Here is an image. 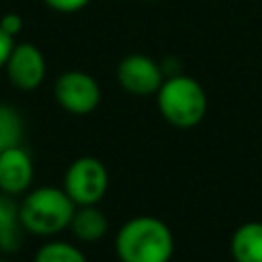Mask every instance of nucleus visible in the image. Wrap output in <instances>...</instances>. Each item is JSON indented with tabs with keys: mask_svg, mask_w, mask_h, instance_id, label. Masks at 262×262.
Segmentation results:
<instances>
[{
	"mask_svg": "<svg viewBox=\"0 0 262 262\" xmlns=\"http://www.w3.org/2000/svg\"><path fill=\"white\" fill-rule=\"evenodd\" d=\"M33 262H88V260L78 246L70 242L53 239V242L43 244L37 250Z\"/></svg>",
	"mask_w": 262,
	"mask_h": 262,
	"instance_id": "13",
	"label": "nucleus"
},
{
	"mask_svg": "<svg viewBox=\"0 0 262 262\" xmlns=\"http://www.w3.org/2000/svg\"><path fill=\"white\" fill-rule=\"evenodd\" d=\"M6 76L18 90H35L41 86L47 74V63L41 49L33 43H14L6 59Z\"/></svg>",
	"mask_w": 262,
	"mask_h": 262,
	"instance_id": "7",
	"label": "nucleus"
},
{
	"mask_svg": "<svg viewBox=\"0 0 262 262\" xmlns=\"http://www.w3.org/2000/svg\"><path fill=\"white\" fill-rule=\"evenodd\" d=\"M90 0H45V4L57 12H78L88 6Z\"/></svg>",
	"mask_w": 262,
	"mask_h": 262,
	"instance_id": "14",
	"label": "nucleus"
},
{
	"mask_svg": "<svg viewBox=\"0 0 262 262\" xmlns=\"http://www.w3.org/2000/svg\"><path fill=\"white\" fill-rule=\"evenodd\" d=\"M12 47H14V37L4 33L2 27H0V68L6 66V59H8L10 51H12Z\"/></svg>",
	"mask_w": 262,
	"mask_h": 262,
	"instance_id": "16",
	"label": "nucleus"
},
{
	"mask_svg": "<svg viewBox=\"0 0 262 262\" xmlns=\"http://www.w3.org/2000/svg\"><path fill=\"white\" fill-rule=\"evenodd\" d=\"M33 158L23 145L0 151V192L10 196L25 194L33 184Z\"/></svg>",
	"mask_w": 262,
	"mask_h": 262,
	"instance_id": "8",
	"label": "nucleus"
},
{
	"mask_svg": "<svg viewBox=\"0 0 262 262\" xmlns=\"http://www.w3.org/2000/svg\"><path fill=\"white\" fill-rule=\"evenodd\" d=\"M233 262H262V221L242 223L229 239Z\"/></svg>",
	"mask_w": 262,
	"mask_h": 262,
	"instance_id": "9",
	"label": "nucleus"
},
{
	"mask_svg": "<svg viewBox=\"0 0 262 262\" xmlns=\"http://www.w3.org/2000/svg\"><path fill=\"white\" fill-rule=\"evenodd\" d=\"M0 27H2V31L8 33L10 37H16V35L20 33V29H23V18H20L16 12H8V14H4V16L0 18Z\"/></svg>",
	"mask_w": 262,
	"mask_h": 262,
	"instance_id": "15",
	"label": "nucleus"
},
{
	"mask_svg": "<svg viewBox=\"0 0 262 262\" xmlns=\"http://www.w3.org/2000/svg\"><path fill=\"white\" fill-rule=\"evenodd\" d=\"M23 231L16 201L10 194L0 192V252L14 254L20 248Z\"/></svg>",
	"mask_w": 262,
	"mask_h": 262,
	"instance_id": "10",
	"label": "nucleus"
},
{
	"mask_svg": "<svg viewBox=\"0 0 262 262\" xmlns=\"http://www.w3.org/2000/svg\"><path fill=\"white\" fill-rule=\"evenodd\" d=\"M25 133V123L20 113L6 102H0V151L20 145Z\"/></svg>",
	"mask_w": 262,
	"mask_h": 262,
	"instance_id": "12",
	"label": "nucleus"
},
{
	"mask_svg": "<svg viewBox=\"0 0 262 262\" xmlns=\"http://www.w3.org/2000/svg\"><path fill=\"white\" fill-rule=\"evenodd\" d=\"M74 211L76 203L63 188L57 186H39L27 190L23 203L18 205L23 229L39 237H51L68 229Z\"/></svg>",
	"mask_w": 262,
	"mask_h": 262,
	"instance_id": "2",
	"label": "nucleus"
},
{
	"mask_svg": "<svg viewBox=\"0 0 262 262\" xmlns=\"http://www.w3.org/2000/svg\"><path fill=\"white\" fill-rule=\"evenodd\" d=\"M115 252L121 262H170L174 235L162 219L137 215L119 227Z\"/></svg>",
	"mask_w": 262,
	"mask_h": 262,
	"instance_id": "1",
	"label": "nucleus"
},
{
	"mask_svg": "<svg viewBox=\"0 0 262 262\" xmlns=\"http://www.w3.org/2000/svg\"><path fill=\"white\" fill-rule=\"evenodd\" d=\"M57 104L72 115H88L100 104V86L98 82L80 70L63 72L53 86Z\"/></svg>",
	"mask_w": 262,
	"mask_h": 262,
	"instance_id": "5",
	"label": "nucleus"
},
{
	"mask_svg": "<svg viewBox=\"0 0 262 262\" xmlns=\"http://www.w3.org/2000/svg\"><path fill=\"white\" fill-rule=\"evenodd\" d=\"M164 70L162 63L151 59L143 53H131L125 55L117 66V80L123 86L125 92L135 96H147L156 94L158 88L164 82Z\"/></svg>",
	"mask_w": 262,
	"mask_h": 262,
	"instance_id": "6",
	"label": "nucleus"
},
{
	"mask_svg": "<svg viewBox=\"0 0 262 262\" xmlns=\"http://www.w3.org/2000/svg\"><path fill=\"white\" fill-rule=\"evenodd\" d=\"M70 229L80 242H98L108 231V219L96 205H82L76 207L74 217L70 221Z\"/></svg>",
	"mask_w": 262,
	"mask_h": 262,
	"instance_id": "11",
	"label": "nucleus"
},
{
	"mask_svg": "<svg viewBox=\"0 0 262 262\" xmlns=\"http://www.w3.org/2000/svg\"><path fill=\"white\" fill-rule=\"evenodd\" d=\"M61 188L76 203V207L98 205L108 188V172L98 158L92 156L76 158L63 174Z\"/></svg>",
	"mask_w": 262,
	"mask_h": 262,
	"instance_id": "4",
	"label": "nucleus"
},
{
	"mask_svg": "<svg viewBox=\"0 0 262 262\" xmlns=\"http://www.w3.org/2000/svg\"><path fill=\"white\" fill-rule=\"evenodd\" d=\"M0 262H10V260H6V258H0Z\"/></svg>",
	"mask_w": 262,
	"mask_h": 262,
	"instance_id": "17",
	"label": "nucleus"
},
{
	"mask_svg": "<svg viewBox=\"0 0 262 262\" xmlns=\"http://www.w3.org/2000/svg\"><path fill=\"white\" fill-rule=\"evenodd\" d=\"M160 115L174 127L190 129L199 125L207 113V94L203 86L184 74L164 78L156 92Z\"/></svg>",
	"mask_w": 262,
	"mask_h": 262,
	"instance_id": "3",
	"label": "nucleus"
}]
</instances>
